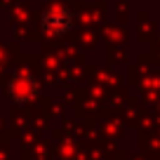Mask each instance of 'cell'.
Segmentation results:
<instances>
[{
    "mask_svg": "<svg viewBox=\"0 0 160 160\" xmlns=\"http://www.w3.org/2000/svg\"><path fill=\"white\" fill-rule=\"evenodd\" d=\"M40 26H42L50 35H66L75 26V17H73L71 10L57 5V7H50V10L42 12V17H40Z\"/></svg>",
    "mask_w": 160,
    "mask_h": 160,
    "instance_id": "cell-1",
    "label": "cell"
}]
</instances>
